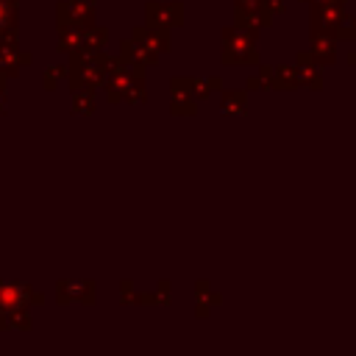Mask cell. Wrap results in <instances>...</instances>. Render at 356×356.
Here are the masks:
<instances>
[{"instance_id":"obj_1","label":"cell","mask_w":356,"mask_h":356,"mask_svg":"<svg viewBox=\"0 0 356 356\" xmlns=\"http://www.w3.org/2000/svg\"><path fill=\"white\" fill-rule=\"evenodd\" d=\"M8 22V6H6V0H0V28Z\"/></svg>"}]
</instances>
